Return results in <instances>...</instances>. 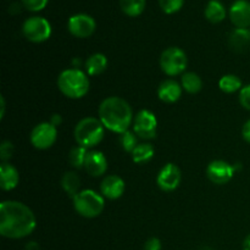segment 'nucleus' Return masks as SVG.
<instances>
[{
	"label": "nucleus",
	"mask_w": 250,
	"mask_h": 250,
	"mask_svg": "<svg viewBox=\"0 0 250 250\" xmlns=\"http://www.w3.org/2000/svg\"><path fill=\"white\" fill-rule=\"evenodd\" d=\"M229 19L237 28L250 27V1L236 0L229 7Z\"/></svg>",
	"instance_id": "nucleus-13"
},
{
	"label": "nucleus",
	"mask_w": 250,
	"mask_h": 250,
	"mask_svg": "<svg viewBox=\"0 0 250 250\" xmlns=\"http://www.w3.org/2000/svg\"><path fill=\"white\" fill-rule=\"evenodd\" d=\"M120 144H121L122 149L127 153H131L136 149V146H138L137 144V137L134 132L131 131H126L124 133H121L120 136Z\"/></svg>",
	"instance_id": "nucleus-27"
},
{
	"label": "nucleus",
	"mask_w": 250,
	"mask_h": 250,
	"mask_svg": "<svg viewBox=\"0 0 250 250\" xmlns=\"http://www.w3.org/2000/svg\"><path fill=\"white\" fill-rule=\"evenodd\" d=\"M87 153V148L81 146H77L71 149L70 154H68V161H70L71 166H73L75 168L84 167V161Z\"/></svg>",
	"instance_id": "nucleus-26"
},
{
	"label": "nucleus",
	"mask_w": 250,
	"mask_h": 250,
	"mask_svg": "<svg viewBox=\"0 0 250 250\" xmlns=\"http://www.w3.org/2000/svg\"><path fill=\"white\" fill-rule=\"evenodd\" d=\"M104 198L95 190L84 189L73 198L75 210L85 219H94L104 210Z\"/></svg>",
	"instance_id": "nucleus-5"
},
{
	"label": "nucleus",
	"mask_w": 250,
	"mask_h": 250,
	"mask_svg": "<svg viewBox=\"0 0 250 250\" xmlns=\"http://www.w3.org/2000/svg\"><path fill=\"white\" fill-rule=\"evenodd\" d=\"M58 87L65 97L81 99L89 90V78L78 68H68L59 75Z\"/></svg>",
	"instance_id": "nucleus-3"
},
{
	"label": "nucleus",
	"mask_w": 250,
	"mask_h": 250,
	"mask_svg": "<svg viewBox=\"0 0 250 250\" xmlns=\"http://www.w3.org/2000/svg\"><path fill=\"white\" fill-rule=\"evenodd\" d=\"M22 33L33 43H43L51 36V24L46 19L41 16H32L23 22Z\"/></svg>",
	"instance_id": "nucleus-7"
},
{
	"label": "nucleus",
	"mask_w": 250,
	"mask_h": 250,
	"mask_svg": "<svg viewBox=\"0 0 250 250\" xmlns=\"http://www.w3.org/2000/svg\"><path fill=\"white\" fill-rule=\"evenodd\" d=\"M125 189H126L125 181L119 176H107L103 180L102 185H100L102 194L110 200L121 198L122 194L125 193Z\"/></svg>",
	"instance_id": "nucleus-15"
},
{
	"label": "nucleus",
	"mask_w": 250,
	"mask_h": 250,
	"mask_svg": "<svg viewBox=\"0 0 250 250\" xmlns=\"http://www.w3.org/2000/svg\"><path fill=\"white\" fill-rule=\"evenodd\" d=\"M20 181V173L16 167L7 163L0 165V187L2 190H12L17 187Z\"/></svg>",
	"instance_id": "nucleus-17"
},
{
	"label": "nucleus",
	"mask_w": 250,
	"mask_h": 250,
	"mask_svg": "<svg viewBox=\"0 0 250 250\" xmlns=\"http://www.w3.org/2000/svg\"><path fill=\"white\" fill-rule=\"evenodd\" d=\"M144 250H161L160 239L156 238V237L149 238L144 244Z\"/></svg>",
	"instance_id": "nucleus-32"
},
{
	"label": "nucleus",
	"mask_w": 250,
	"mask_h": 250,
	"mask_svg": "<svg viewBox=\"0 0 250 250\" xmlns=\"http://www.w3.org/2000/svg\"><path fill=\"white\" fill-rule=\"evenodd\" d=\"M181 180H182V175L178 166H176L175 164H166L159 172L156 183L164 192H172L176 188H178Z\"/></svg>",
	"instance_id": "nucleus-11"
},
{
	"label": "nucleus",
	"mask_w": 250,
	"mask_h": 250,
	"mask_svg": "<svg viewBox=\"0 0 250 250\" xmlns=\"http://www.w3.org/2000/svg\"><path fill=\"white\" fill-rule=\"evenodd\" d=\"M95 20L87 14H76L68 19L67 28L77 38H88L95 31Z\"/></svg>",
	"instance_id": "nucleus-10"
},
{
	"label": "nucleus",
	"mask_w": 250,
	"mask_h": 250,
	"mask_svg": "<svg viewBox=\"0 0 250 250\" xmlns=\"http://www.w3.org/2000/svg\"><path fill=\"white\" fill-rule=\"evenodd\" d=\"M183 4H185V0H159V5H160L161 10L167 15L180 11L182 9Z\"/></svg>",
	"instance_id": "nucleus-28"
},
{
	"label": "nucleus",
	"mask_w": 250,
	"mask_h": 250,
	"mask_svg": "<svg viewBox=\"0 0 250 250\" xmlns=\"http://www.w3.org/2000/svg\"><path fill=\"white\" fill-rule=\"evenodd\" d=\"M155 149L151 144L149 143H142L136 146L133 151H132V160L136 164H146L153 159Z\"/></svg>",
	"instance_id": "nucleus-22"
},
{
	"label": "nucleus",
	"mask_w": 250,
	"mask_h": 250,
	"mask_svg": "<svg viewBox=\"0 0 250 250\" xmlns=\"http://www.w3.org/2000/svg\"><path fill=\"white\" fill-rule=\"evenodd\" d=\"M219 87L222 92L227 93V94H231V93L241 90L242 88H243L242 87L241 78L237 77V76L234 75L222 76L221 80L219 81Z\"/></svg>",
	"instance_id": "nucleus-25"
},
{
	"label": "nucleus",
	"mask_w": 250,
	"mask_h": 250,
	"mask_svg": "<svg viewBox=\"0 0 250 250\" xmlns=\"http://www.w3.org/2000/svg\"><path fill=\"white\" fill-rule=\"evenodd\" d=\"M84 168L93 177L103 176L107 170V160L102 151H88L84 161Z\"/></svg>",
	"instance_id": "nucleus-14"
},
{
	"label": "nucleus",
	"mask_w": 250,
	"mask_h": 250,
	"mask_svg": "<svg viewBox=\"0 0 250 250\" xmlns=\"http://www.w3.org/2000/svg\"><path fill=\"white\" fill-rule=\"evenodd\" d=\"M205 17L211 23H220L226 17V7L220 0H210L205 6Z\"/></svg>",
	"instance_id": "nucleus-19"
},
{
	"label": "nucleus",
	"mask_w": 250,
	"mask_h": 250,
	"mask_svg": "<svg viewBox=\"0 0 250 250\" xmlns=\"http://www.w3.org/2000/svg\"><path fill=\"white\" fill-rule=\"evenodd\" d=\"M49 0H22V5L26 7L28 11L37 12L43 10L46 6Z\"/></svg>",
	"instance_id": "nucleus-29"
},
{
	"label": "nucleus",
	"mask_w": 250,
	"mask_h": 250,
	"mask_svg": "<svg viewBox=\"0 0 250 250\" xmlns=\"http://www.w3.org/2000/svg\"><path fill=\"white\" fill-rule=\"evenodd\" d=\"M239 103L244 109L250 111V84L244 85L239 92Z\"/></svg>",
	"instance_id": "nucleus-31"
},
{
	"label": "nucleus",
	"mask_w": 250,
	"mask_h": 250,
	"mask_svg": "<svg viewBox=\"0 0 250 250\" xmlns=\"http://www.w3.org/2000/svg\"><path fill=\"white\" fill-rule=\"evenodd\" d=\"M120 6L127 16L136 17L146 9V0H120Z\"/></svg>",
	"instance_id": "nucleus-24"
},
{
	"label": "nucleus",
	"mask_w": 250,
	"mask_h": 250,
	"mask_svg": "<svg viewBox=\"0 0 250 250\" xmlns=\"http://www.w3.org/2000/svg\"><path fill=\"white\" fill-rule=\"evenodd\" d=\"M24 250H39V246L36 242H29L26 246V248H24Z\"/></svg>",
	"instance_id": "nucleus-35"
},
{
	"label": "nucleus",
	"mask_w": 250,
	"mask_h": 250,
	"mask_svg": "<svg viewBox=\"0 0 250 250\" xmlns=\"http://www.w3.org/2000/svg\"><path fill=\"white\" fill-rule=\"evenodd\" d=\"M242 136H243L244 141L250 144V120L244 124L243 128H242Z\"/></svg>",
	"instance_id": "nucleus-33"
},
{
	"label": "nucleus",
	"mask_w": 250,
	"mask_h": 250,
	"mask_svg": "<svg viewBox=\"0 0 250 250\" xmlns=\"http://www.w3.org/2000/svg\"><path fill=\"white\" fill-rule=\"evenodd\" d=\"M234 167L224 160H214L208 165L207 176L215 185L229 182L234 175Z\"/></svg>",
	"instance_id": "nucleus-12"
},
{
	"label": "nucleus",
	"mask_w": 250,
	"mask_h": 250,
	"mask_svg": "<svg viewBox=\"0 0 250 250\" xmlns=\"http://www.w3.org/2000/svg\"><path fill=\"white\" fill-rule=\"evenodd\" d=\"M99 120L105 128L121 134L128 131L133 120V112L126 100L119 97H110L100 104Z\"/></svg>",
	"instance_id": "nucleus-2"
},
{
	"label": "nucleus",
	"mask_w": 250,
	"mask_h": 250,
	"mask_svg": "<svg viewBox=\"0 0 250 250\" xmlns=\"http://www.w3.org/2000/svg\"><path fill=\"white\" fill-rule=\"evenodd\" d=\"M187 55L182 49L171 46L163 51L160 56V67L167 76H177L187 68Z\"/></svg>",
	"instance_id": "nucleus-6"
},
{
	"label": "nucleus",
	"mask_w": 250,
	"mask_h": 250,
	"mask_svg": "<svg viewBox=\"0 0 250 250\" xmlns=\"http://www.w3.org/2000/svg\"><path fill=\"white\" fill-rule=\"evenodd\" d=\"M4 112H5V99L4 97H1V119L4 117Z\"/></svg>",
	"instance_id": "nucleus-37"
},
{
	"label": "nucleus",
	"mask_w": 250,
	"mask_h": 250,
	"mask_svg": "<svg viewBox=\"0 0 250 250\" xmlns=\"http://www.w3.org/2000/svg\"><path fill=\"white\" fill-rule=\"evenodd\" d=\"M61 122H62V119H61L60 115L55 114V115H53V116H51L50 124H53L55 127H58L59 125H61Z\"/></svg>",
	"instance_id": "nucleus-34"
},
{
	"label": "nucleus",
	"mask_w": 250,
	"mask_h": 250,
	"mask_svg": "<svg viewBox=\"0 0 250 250\" xmlns=\"http://www.w3.org/2000/svg\"><path fill=\"white\" fill-rule=\"evenodd\" d=\"M182 95V87L173 80H166L161 82L158 88V97L161 102L172 104Z\"/></svg>",
	"instance_id": "nucleus-16"
},
{
	"label": "nucleus",
	"mask_w": 250,
	"mask_h": 250,
	"mask_svg": "<svg viewBox=\"0 0 250 250\" xmlns=\"http://www.w3.org/2000/svg\"><path fill=\"white\" fill-rule=\"evenodd\" d=\"M107 67V59L104 54L95 53L85 61V71L89 76L102 75Z\"/></svg>",
	"instance_id": "nucleus-20"
},
{
	"label": "nucleus",
	"mask_w": 250,
	"mask_h": 250,
	"mask_svg": "<svg viewBox=\"0 0 250 250\" xmlns=\"http://www.w3.org/2000/svg\"><path fill=\"white\" fill-rule=\"evenodd\" d=\"M182 88L189 94H197L203 88L202 78L194 72H186L182 76Z\"/></svg>",
	"instance_id": "nucleus-23"
},
{
	"label": "nucleus",
	"mask_w": 250,
	"mask_h": 250,
	"mask_svg": "<svg viewBox=\"0 0 250 250\" xmlns=\"http://www.w3.org/2000/svg\"><path fill=\"white\" fill-rule=\"evenodd\" d=\"M243 250H250V233L246 237V239H244Z\"/></svg>",
	"instance_id": "nucleus-36"
},
{
	"label": "nucleus",
	"mask_w": 250,
	"mask_h": 250,
	"mask_svg": "<svg viewBox=\"0 0 250 250\" xmlns=\"http://www.w3.org/2000/svg\"><path fill=\"white\" fill-rule=\"evenodd\" d=\"M229 45L236 53H243L250 46V29L236 28L229 37Z\"/></svg>",
	"instance_id": "nucleus-18"
},
{
	"label": "nucleus",
	"mask_w": 250,
	"mask_h": 250,
	"mask_svg": "<svg viewBox=\"0 0 250 250\" xmlns=\"http://www.w3.org/2000/svg\"><path fill=\"white\" fill-rule=\"evenodd\" d=\"M12 154H14V146H12L11 142H2L1 146H0V158H1L2 163H6L11 158Z\"/></svg>",
	"instance_id": "nucleus-30"
},
{
	"label": "nucleus",
	"mask_w": 250,
	"mask_h": 250,
	"mask_svg": "<svg viewBox=\"0 0 250 250\" xmlns=\"http://www.w3.org/2000/svg\"><path fill=\"white\" fill-rule=\"evenodd\" d=\"M104 125L99 119L85 117L82 119L75 127V139L78 146L84 148H93L98 146L104 138Z\"/></svg>",
	"instance_id": "nucleus-4"
},
{
	"label": "nucleus",
	"mask_w": 250,
	"mask_h": 250,
	"mask_svg": "<svg viewBox=\"0 0 250 250\" xmlns=\"http://www.w3.org/2000/svg\"><path fill=\"white\" fill-rule=\"evenodd\" d=\"M33 211L23 203L6 200L0 204V234L5 238L21 239L36 229Z\"/></svg>",
	"instance_id": "nucleus-1"
},
{
	"label": "nucleus",
	"mask_w": 250,
	"mask_h": 250,
	"mask_svg": "<svg viewBox=\"0 0 250 250\" xmlns=\"http://www.w3.org/2000/svg\"><path fill=\"white\" fill-rule=\"evenodd\" d=\"M156 129L158 120L155 115L149 110H141L134 119V133L143 139H153L156 137Z\"/></svg>",
	"instance_id": "nucleus-9"
},
{
	"label": "nucleus",
	"mask_w": 250,
	"mask_h": 250,
	"mask_svg": "<svg viewBox=\"0 0 250 250\" xmlns=\"http://www.w3.org/2000/svg\"><path fill=\"white\" fill-rule=\"evenodd\" d=\"M58 138V129L50 122L37 125L31 132V143L39 150H45L54 146Z\"/></svg>",
	"instance_id": "nucleus-8"
},
{
	"label": "nucleus",
	"mask_w": 250,
	"mask_h": 250,
	"mask_svg": "<svg viewBox=\"0 0 250 250\" xmlns=\"http://www.w3.org/2000/svg\"><path fill=\"white\" fill-rule=\"evenodd\" d=\"M81 186V180L78 177V175L73 171H67L65 175L61 178V187L62 189L67 193V195L73 198L78 194V190H80Z\"/></svg>",
	"instance_id": "nucleus-21"
}]
</instances>
